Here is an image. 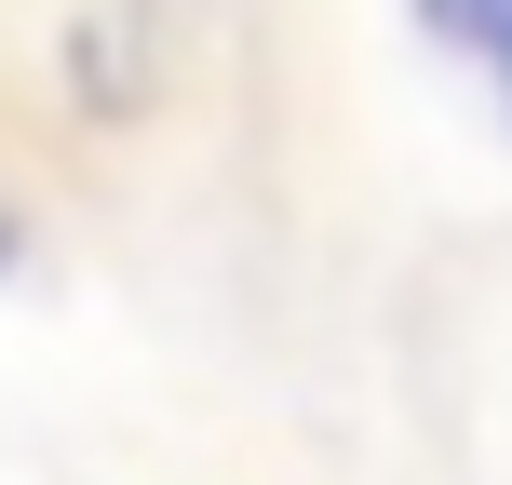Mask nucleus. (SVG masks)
Wrapping results in <instances>:
<instances>
[{
    "instance_id": "3",
    "label": "nucleus",
    "mask_w": 512,
    "mask_h": 485,
    "mask_svg": "<svg viewBox=\"0 0 512 485\" xmlns=\"http://www.w3.org/2000/svg\"><path fill=\"white\" fill-rule=\"evenodd\" d=\"M27 243H41V216H27V176H14V162H0V283L27 270Z\"/></svg>"
},
{
    "instance_id": "1",
    "label": "nucleus",
    "mask_w": 512,
    "mask_h": 485,
    "mask_svg": "<svg viewBox=\"0 0 512 485\" xmlns=\"http://www.w3.org/2000/svg\"><path fill=\"white\" fill-rule=\"evenodd\" d=\"M68 81H81V122L149 108V81H162V0H95V14L68 27Z\"/></svg>"
},
{
    "instance_id": "2",
    "label": "nucleus",
    "mask_w": 512,
    "mask_h": 485,
    "mask_svg": "<svg viewBox=\"0 0 512 485\" xmlns=\"http://www.w3.org/2000/svg\"><path fill=\"white\" fill-rule=\"evenodd\" d=\"M405 27L499 108V135H512V0H405Z\"/></svg>"
}]
</instances>
